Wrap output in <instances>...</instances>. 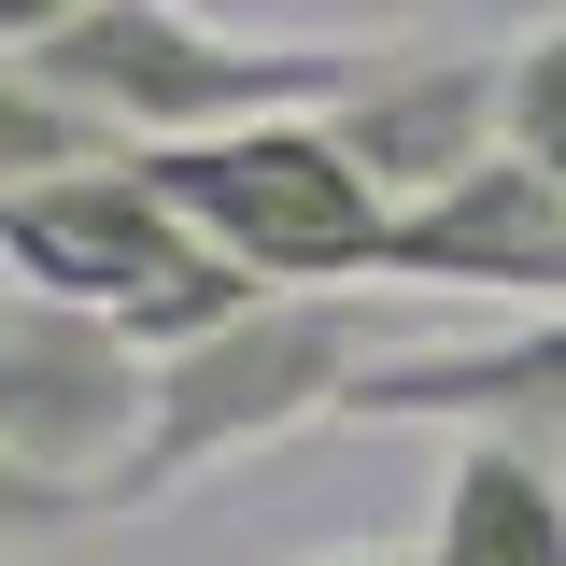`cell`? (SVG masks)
<instances>
[{"label": "cell", "mask_w": 566, "mask_h": 566, "mask_svg": "<svg viewBox=\"0 0 566 566\" xmlns=\"http://www.w3.org/2000/svg\"><path fill=\"white\" fill-rule=\"evenodd\" d=\"M411 340H439V297H368V283H270V297H241L212 340L156 354V424H142L114 510H170L185 482L270 453L297 424H340V397Z\"/></svg>", "instance_id": "1"}, {"label": "cell", "mask_w": 566, "mask_h": 566, "mask_svg": "<svg viewBox=\"0 0 566 566\" xmlns=\"http://www.w3.org/2000/svg\"><path fill=\"white\" fill-rule=\"evenodd\" d=\"M397 43L411 29H212L185 0H85L57 43H14V57H43L128 142H212L255 114H340Z\"/></svg>", "instance_id": "2"}, {"label": "cell", "mask_w": 566, "mask_h": 566, "mask_svg": "<svg viewBox=\"0 0 566 566\" xmlns=\"http://www.w3.org/2000/svg\"><path fill=\"white\" fill-rule=\"evenodd\" d=\"M0 255H14V283H43V297L114 312L142 354H185V340H212L241 297H270L241 255H212L199 227H185V199H170L142 156L0 185Z\"/></svg>", "instance_id": "3"}, {"label": "cell", "mask_w": 566, "mask_h": 566, "mask_svg": "<svg viewBox=\"0 0 566 566\" xmlns=\"http://www.w3.org/2000/svg\"><path fill=\"white\" fill-rule=\"evenodd\" d=\"M142 170L255 283H382L397 185L340 142V114H255V128H212V142H156Z\"/></svg>", "instance_id": "4"}, {"label": "cell", "mask_w": 566, "mask_h": 566, "mask_svg": "<svg viewBox=\"0 0 566 566\" xmlns=\"http://www.w3.org/2000/svg\"><path fill=\"white\" fill-rule=\"evenodd\" d=\"M142 424H156V354H142L114 312L14 283V297H0V453H14L29 482H57L71 510H114Z\"/></svg>", "instance_id": "5"}, {"label": "cell", "mask_w": 566, "mask_h": 566, "mask_svg": "<svg viewBox=\"0 0 566 566\" xmlns=\"http://www.w3.org/2000/svg\"><path fill=\"white\" fill-rule=\"evenodd\" d=\"M382 283H411V297H524V312H566V185L538 170V156L495 142L482 170L397 199Z\"/></svg>", "instance_id": "6"}, {"label": "cell", "mask_w": 566, "mask_h": 566, "mask_svg": "<svg viewBox=\"0 0 566 566\" xmlns=\"http://www.w3.org/2000/svg\"><path fill=\"white\" fill-rule=\"evenodd\" d=\"M340 424H510V439H553L566 453V312H510L482 340H411L382 354L340 397Z\"/></svg>", "instance_id": "7"}, {"label": "cell", "mask_w": 566, "mask_h": 566, "mask_svg": "<svg viewBox=\"0 0 566 566\" xmlns=\"http://www.w3.org/2000/svg\"><path fill=\"white\" fill-rule=\"evenodd\" d=\"M340 142L397 185V199H424V185L482 170L495 142H510V57H468V43H397V57L340 99Z\"/></svg>", "instance_id": "8"}, {"label": "cell", "mask_w": 566, "mask_h": 566, "mask_svg": "<svg viewBox=\"0 0 566 566\" xmlns=\"http://www.w3.org/2000/svg\"><path fill=\"white\" fill-rule=\"evenodd\" d=\"M424 553L439 566H566V453L553 439H510V424H468Z\"/></svg>", "instance_id": "9"}, {"label": "cell", "mask_w": 566, "mask_h": 566, "mask_svg": "<svg viewBox=\"0 0 566 566\" xmlns=\"http://www.w3.org/2000/svg\"><path fill=\"white\" fill-rule=\"evenodd\" d=\"M128 156V128L114 114H85L43 57H14L0 43V185H43V170H114Z\"/></svg>", "instance_id": "10"}, {"label": "cell", "mask_w": 566, "mask_h": 566, "mask_svg": "<svg viewBox=\"0 0 566 566\" xmlns=\"http://www.w3.org/2000/svg\"><path fill=\"white\" fill-rule=\"evenodd\" d=\"M510 156H538L566 185V14H538V29L510 43Z\"/></svg>", "instance_id": "11"}, {"label": "cell", "mask_w": 566, "mask_h": 566, "mask_svg": "<svg viewBox=\"0 0 566 566\" xmlns=\"http://www.w3.org/2000/svg\"><path fill=\"white\" fill-rule=\"evenodd\" d=\"M57 524H85V510H71L57 482H29V468L0 453V538H57Z\"/></svg>", "instance_id": "12"}, {"label": "cell", "mask_w": 566, "mask_h": 566, "mask_svg": "<svg viewBox=\"0 0 566 566\" xmlns=\"http://www.w3.org/2000/svg\"><path fill=\"white\" fill-rule=\"evenodd\" d=\"M71 14H85V0H0V43H57Z\"/></svg>", "instance_id": "13"}, {"label": "cell", "mask_w": 566, "mask_h": 566, "mask_svg": "<svg viewBox=\"0 0 566 566\" xmlns=\"http://www.w3.org/2000/svg\"><path fill=\"white\" fill-rule=\"evenodd\" d=\"M312 566H439V553L411 538V553H312Z\"/></svg>", "instance_id": "14"}]
</instances>
